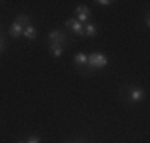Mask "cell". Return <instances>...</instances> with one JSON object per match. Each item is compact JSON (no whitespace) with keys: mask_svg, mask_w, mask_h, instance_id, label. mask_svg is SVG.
I'll return each mask as SVG.
<instances>
[{"mask_svg":"<svg viewBox=\"0 0 150 143\" xmlns=\"http://www.w3.org/2000/svg\"><path fill=\"white\" fill-rule=\"evenodd\" d=\"M107 57L105 54H102V53H93V54H90V57H88V65L93 67V69H104V67L107 65Z\"/></svg>","mask_w":150,"mask_h":143,"instance_id":"obj_1","label":"cell"},{"mask_svg":"<svg viewBox=\"0 0 150 143\" xmlns=\"http://www.w3.org/2000/svg\"><path fill=\"white\" fill-rule=\"evenodd\" d=\"M75 14H77V21L81 24V22H85V21L90 19L91 11H90V8H88V6L80 5V6H77V8H75Z\"/></svg>","mask_w":150,"mask_h":143,"instance_id":"obj_2","label":"cell"},{"mask_svg":"<svg viewBox=\"0 0 150 143\" xmlns=\"http://www.w3.org/2000/svg\"><path fill=\"white\" fill-rule=\"evenodd\" d=\"M48 38H50V41H51V43H59V45H66V43H67L66 34H62V32H59V30L50 32Z\"/></svg>","mask_w":150,"mask_h":143,"instance_id":"obj_3","label":"cell"},{"mask_svg":"<svg viewBox=\"0 0 150 143\" xmlns=\"http://www.w3.org/2000/svg\"><path fill=\"white\" fill-rule=\"evenodd\" d=\"M129 97L133 102H141V100L145 97V92H144V89H141V88H131L129 89Z\"/></svg>","mask_w":150,"mask_h":143,"instance_id":"obj_4","label":"cell"},{"mask_svg":"<svg viewBox=\"0 0 150 143\" xmlns=\"http://www.w3.org/2000/svg\"><path fill=\"white\" fill-rule=\"evenodd\" d=\"M67 27H70L72 30L75 32V34H78V35H83L85 34V29H83V26H81L80 22H78L77 19H69L67 21Z\"/></svg>","mask_w":150,"mask_h":143,"instance_id":"obj_5","label":"cell"},{"mask_svg":"<svg viewBox=\"0 0 150 143\" xmlns=\"http://www.w3.org/2000/svg\"><path fill=\"white\" fill-rule=\"evenodd\" d=\"M23 32H24V27H23V26H19V24H18L16 21L11 24V27H10V35H11L13 38H18L19 35H23Z\"/></svg>","mask_w":150,"mask_h":143,"instance_id":"obj_6","label":"cell"},{"mask_svg":"<svg viewBox=\"0 0 150 143\" xmlns=\"http://www.w3.org/2000/svg\"><path fill=\"white\" fill-rule=\"evenodd\" d=\"M50 53L54 57H59L62 54V45H59V43H51V45H50Z\"/></svg>","mask_w":150,"mask_h":143,"instance_id":"obj_7","label":"cell"},{"mask_svg":"<svg viewBox=\"0 0 150 143\" xmlns=\"http://www.w3.org/2000/svg\"><path fill=\"white\" fill-rule=\"evenodd\" d=\"M35 34H37V32H35V27H34V26H30V24H29L27 27H24L23 35L27 38V40H34V38H35Z\"/></svg>","mask_w":150,"mask_h":143,"instance_id":"obj_8","label":"cell"},{"mask_svg":"<svg viewBox=\"0 0 150 143\" xmlns=\"http://www.w3.org/2000/svg\"><path fill=\"white\" fill-rule=\"evenodd\" d=\"M74 62L77 64V65H86L88 56L85 54V53H78V54H75V57H74Z\"/></svg>","mask_w":150,"mask_h":143,"instance_id":"obj_9","label":"cell"},{"mask_svg":"<svg viewBox=\"0 0 150 143\" xmlns=\"http://www.w3.org/2000/svg\"><path fill=\"white\" fill-rule=\"evenodd\" d=\"M16 22L19 24V26H23V27H27L29 22H30V18L27 16V14H19V16L16 18Z\"/></svg>","mask_w":150,"mask_h":143,"instance_id":"obj_10","label":"cell"},{"mask_svg":"<svg viewBox=\"0 0 150 143\" xmlns=\"http://www.w3.org/2000/svg\"><path fill=\"white\" fill-rule=\"evenodd\" d=\"M85 29V34L88 35V37H94L96 35V26L94 24H88L86 27H83Z\"/></svg>","mask_w":150,"mask_h":143,"instance_id":"obj_11","label":"cell"},{"mask_svg":"<svg viewBox=\"0 0 150 143\" xmlns=\"http://www.w3.org/2000/svg\"><path fill=\"white\" fill-rule=\"evenodd\" d=\"M26 143H40V138L38 137H29L26 140Z\"/></svg>","mask_w":150,"mask_h":143,"instance_id":"obj_12","label":"cell"},{"mask_svg":"<svg viewBox=\"0 0 150 143\" xmlns=\"http://www.w3.org/2000/svg\"><path fill=\"white\" fill-rule=\"evenodd\" d=\"M96 3H99V5H101V6H107V5H110V3H112V2H110V0H98V2H96Z\"/></svg>","mask_w":150,"mask_h":143,"instance_id":"obj_13","label":"cell"},{"mask_svg":"<svg viewBox=\"0 0 150 143\" xmlns=\"http://www.w3.org/2000/svg\"><path fill=\"white\" fill-rule=\"evenodd\" d=\"M3 48H5V41H3V38L0 37V53L3 51Z\"/></svg>","mask_w":150,"mask_h":143,"instance_id":"obj_14","label":"cell"},{"mask_svg":"<svg viewBox=\"0 0 150 143\" xmlns=\"http://www.w3.org/2000/svg\"><path fill=\"white\" fill-rule=\"evenodd\" d=\"M18 143H26V142H18Z\"/></svg>","mask_w":150,"mask_h":143,"instance_id":"obj_15","label":"cell"}]
</instances>
